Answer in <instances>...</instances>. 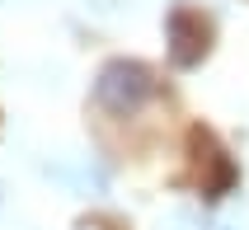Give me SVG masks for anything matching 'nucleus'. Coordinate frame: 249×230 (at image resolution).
Here are the masks:
<instances>
[{"instance_id": "nucleus-1", "label": "nucleus", "mask_w": 249, "mask_h": 230, "mask_svg": "<svg viewBox=\"0 0 249 230\" xmlns=\"http://www.w3.org/2000/svg\"><path fill=\"white\" fill-rule=\"evenodd\" d=\"M151 94H155V80H151V71L141 66V61H108V66L99 71V80H94V99L108 113H118V118L137 113Z\"/></svg>"}, {"instance_id": "nucleus-3", "label": "nucleus", "mask_w": 249, "mask_h": 230, "mask_svg": "<svg viewBox=\"0 0 249 230\" xmlns=\"http://www.w3.org/2000/svg\"><path fill=\"white\" fill-rule=\"evenodd\" d=\"M193 164H197V183H202V197H221L231 183H235V164L207 132H193Z\"/></svg>"}, {"instance_id": "nucleus-2", "label": "nucleus", "mask_w": 249, "mask_h": 230, "mask_svg": "<svg viewBox=\"0 0 249 230\" xmlns=\"http://www.w3.org/2000/svg\"><path fill=\"white\" fill-rule=\"evenodd\" d=\"M212 24L207 10H197V5H179V10L169 14V56H174V66H197L212 47Z\"/></svg>"}]
</instances>
